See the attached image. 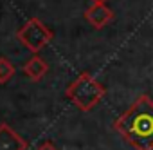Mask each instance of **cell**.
<instances>
[{
    "instance_id": "6da1fadb",
    "label": "cell",
    "mask_w": 153,
    "mask_h": 150,
    "mask_svg": "<svg viewBox=\"0 0 153 150\" xmlns=\"http://www.w3.org/2000/svg\"><path fill=\"white\" fill-rule=\"evenodd\" d=\"M114 128L135 150H153V100L146 94L139 96Z\"/></svg>"
},
{
    "instance_id": "7a4b0ae2",
    "label": "cell",
    "mask_w": 153,
    "mask_h": 150,
    "mask_svg": "<svg viewBox=\"0 0 153 150\" xmlns=\"http://www.w3.org/2000/svg\"><path fill=\"white\" fill-rule=\"evenodd\" d=\"M106 94V89L88 72H81L65 91V96L83 112L92 110Z\"/></svg>"
},
{
    "instance_id": "3957f363",
    "label": "cell",
    "mask_w": 153,
    "mask_h": 150,
    "mask_svg": "<svg viewBox=\"0 0 153 150\" xmlns=\"http://www.w3.org/2000/svg\"><path fill=\"white\" fill-rule=\"evenodd\" d=\"M16 38L20 40V44L24 47H27L33 54H38L52 38L54 33L38 18H31L27 20L16 33Z\"/></svg>"
},
{
    "instance_id": "277c9868",
    "label": "cell",
    "mask_w": 153,
    "mask_h": 150,
    "mask_svg": "<svg viewBox=\"0 0 153 150\" xmlns=\"http://www.w3.org/2000/svg\"><path fill=\"white\" fill-rule=\"evenodd\" d=\"M85 18L87 22L96 27V29H103L105 26H108L114 18V11L106 6V4H92L87 11H85Z\"/></svg>"
},
{
    "instance_id": "5b68a950",
    "label": "cell",
    "mask_w": 153,
    "mask_h": 150,
    "mask_svg": "<svg viewBox=\"0 0 153 150\" xmlns=\"http://www.w3.org/2000/svg\"><path fill=\"white\" fill-rule=\"evenodd\" d=\"M27 143L7 125L0 123V150H25Z\"/></svg>"
},
{
    "instance_id": "8992f818",
    "label": "cell",
    "mask_w": 153,
    "mask_h": 150,
    "mask_svg": "<svg viewBox=\"0 0 153 150\" xmlns=\"http://www.w3.org/2000/svg\"><path fill=\"white\" fill-rule=\"evenodd\" d=\"M47 70H49L47 62H45L42 56H38V54H34L33 58H29L27 63L24 65V72L29 76L31 82H40V80H43V76L47 74Z\"/></svg>"
},
{
    "instance_id": "52a82bcc",
    "label": "cell",
    "mask_w": 153,
    "mask_h": 150,
    "mask_svg": "<svg viewBox=\"0 0 153 150\" xmlns=\"http://www.w3.org/2000/svg\"><path fill=\"white\" fill-rule=\"evenodd\" d=\"M15 76V65L7 58H0V83H7Z\"/></svg>"
},
{
    "instance_id": "ba28073f",
    "label": "cell",
    "mask_w": 153,
    "mask_h": 150,
    "mask_svg": "<svg viewBox=\"0 0 153 150\" xmlns=\"http://www.w3.org/2000/svg\"><path fill=\"white\" fill-rule=\"evenodd\" d=\"M36 150H59L56 145H52V143H49V141H45V143H42Z\"/></svg>"
},
{
    "instance_id": "9c48e42d",
    "label": "cell",
    "mask_w": 153,
    "mask_h": 150,
    "mask_svg": "<svg viewBox=\"0 0 153 150\" xmlns=\"http://www.w3.org/2000/svg\"><path fill=\"white\" fill-rule=\"evenodd\" d=\"M94 4H106V0H92Z\"/></svg>"
}]
</instances>
